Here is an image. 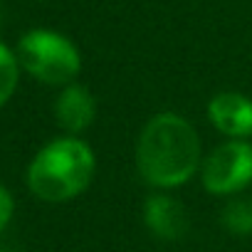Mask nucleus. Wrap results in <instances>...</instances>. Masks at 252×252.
<instances>
[{
  "label": "nucleus",
  "instance_id": "obj_9",
  "mask_svg": "<svg viewBox=\"0 0 252 252\" xmlns=\"http://www.w3.org/2000/svg\"><path fill=\"white\" fill-rule=\"evenodd\" d=\"M18 72H20V62H18L15 52H10L0 42V106L13 96V92L18 87Z\"/></svg>",
  "mask_w": 252,
  "mask_h": 252
},
{
  "label": "nucleus",
  "instance_id": "obj_2",
  "mask_svg": "<svg viewBox=\"0 0 252 252\" xmlns=\"http://www.w3.org/2000/svg\"><path fill=\"white\" fill-rule=\"evenodd\" d=\"M96 171L94 151L77 136H62L42 146L28 166V188L47 203H64L82 195Z\"/></svg>",
  "mask_w": 252,
  "mask_h": 252
},
{
  "label": "nucleus",
  "instance_id": "obj_6",
  "mask_svg": "<svg viewBox=\"0 0 252 252\" xmlns=\"http://www.w3.org/2000/svg\"><path fill=\"white\" fill-rule=\"evenodd\" d=\"M144 222L158 240H181L188 232V213L183 203L168 193H151L144 200Z\"/></svg>",
  "mask_w": 252,
  "mask_h": 252
},
{
  "label": "nucleus",
  "instance_id": "obj_5",
  "mask_svg": "<svg viewBox=\"0 0 252 252\" xmlns=\"http://www.w3.org/2000/svg\"><path fill=\"white\" fill-rule=\"evenodd\" d=\"M208 119L222 136L245 141L252 136V99L240 92H218L208 101Z\"/></svg>",
  "mask_w": 252,
  "mask_h": 252
},
{
  "label": "nucleus",
  "instance_id": "obj_8",
  "mask_svg": "<svg viewBox=\"0 0 252 252\" xmlns=\"http://www.w3.org/2000/svg\"><path fill=\"white\" fill-rule=\"evenodd\" d=\"M222 227L230 235H252V198H235L222 208Z\"/></svg>",
  "mask_w": 252,
  "mask_h": 252
},
{
  "label": "nucleus",
  "instance_id": "obj_1",
  "mask_svg": "<svg viewBox=\"0 0 252 252\" xmlns=\"http://www.w3.org/2000/svg\"><path fill=\"white\" fill-rule=\"evenodd\" d=\"M200 139L188 119L163 111L146 121L136 141V166L149 186L178 188L200 171Z\"/></svg>",
  "mask_w": 252,
  "mask_h": 252
},
{
  "label": "nucleus",
  "instance_id": "obj_7",
  "mask_svg": "<svg viewBox=\"0 0 252 252\" xmlns=\"http://www.w3.org/2000/svg\"><path fill=\"white\" fill-rule=\"evenodd\" d=\"M55 119L69 136L87 131L96 119V99L84 84H67L55 101Z\"/></svg>",
  "mask_w": 252,
  "mask_h": 252
},
{
  "label": "nucleus",
  "instance_id": "obj_11",
  "mask_svg": "<svg viewBox=\"0 0 252 252\" xmlns=\"http://www.w3.org/2000/svg\"><path fill=\"white\" fill-rule=\"evenodd\" d=\"M3 18H5V8H3V0H0V25H3Z\"/></svg>",
  "mask_w": 252,
  "mask_h": 252
},
{
  "label": "nucleus",
  "instance_id": "obj_3",
  "mask_svg": "<svg viewBox=\"0 0 252 252\" xmlns=\"http://www.w3.org/2000/svg\"><path fill=\"white\" fill-rule=\"evenodd\" d=\"M20 67L45 84L67 87L82 69L79 50L72 40L52 30H30L20 37L15 52Z\"/></svg>",
  "mask_w": 252,
  "mask_h": 252
},
{
  "label": "nucleus",
  "instance_id": "obj_10",
  "mask_svg": "<svg viewBox=\"0 0 252 252\" xmlns=\"http://www.w3.org/2000/svg\"><path fill=\"white\" fill-rule=\"evenodd\" d=\"M13 210H15V200H13L10 190L0 186V232H3V230H5V225L10 222Z\"/></svg>",
  "mask_w": 252,
  "mask_h": 252
},
{
  "label": "nucleus",
  "instance_id": "obj_4",
  "mask_svg": "<svg viewBox=\"0 0 252 252\" xmlns=\"http://www.w3.org/2000/svg\"><path fill=\"white\" fill-rule=\"evenodd\" d=\"M203 188L213 195H235L252 183V144L230 139L200 163Z\"/></svg>",
  "mask_w": 252,
  "mask_h": 252
}]
</instances>
